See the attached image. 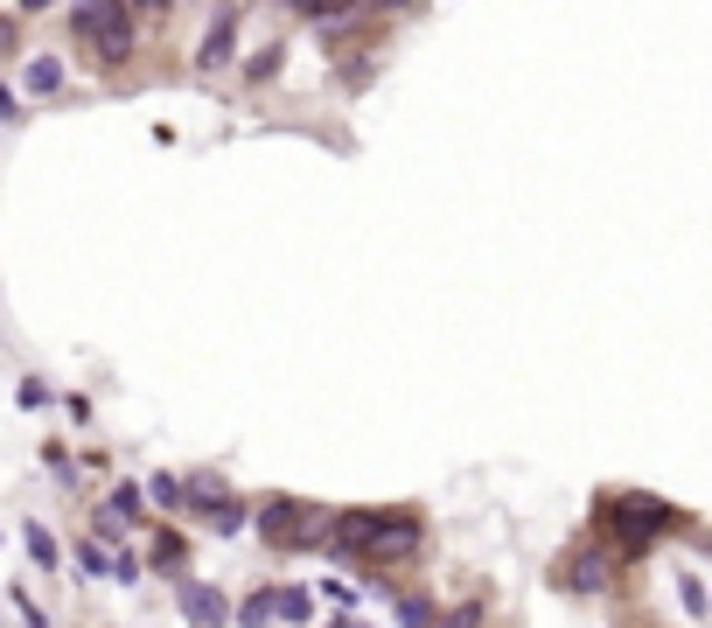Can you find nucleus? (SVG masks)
<instances>
[{"label":"nucleus","mask_w":712,"mask_h":628,"mask_svg":"<svg viewBox=\"0 0 712 628\" xmlns=\"http://www.w3.org/2000/svg\"><path fill=\"white\" fill-rule=\"evenodd\" d=\"M587 538L608 544L622 566L650 559L664 538H684V544H699V552L712 544L705 523H699L692 510H677V503H664V495H650V489H601V495H594V531H587Z\"/></svg>","instance_id":"nucleus-1"},{"label":"nucleus","mask_w":712,"mask_h":628,"mask_svg":"<svg viewBox=\"0 0 712 628\" xmlns=\"http://www.w3.org/2000/svg\"><path fill=\"white\" fill-rule=\"evenodd\" d=\"M70 42H77V57H85V70L119 77L140 57V21H134L126 0H70Z\"/></svg>","instance_id":"nucleus-2"},{"label":"nucleus","mask_w":712,"mask_h":628,"mask_svg":"<svg viewBox=\"0 0 712 628\" xmlns=\"http://www.w3.org/2000/svg\"><path fill=\"white\" fill-rule=\"evenodd\" d=\"M252 523H259V538H266V552H280V559L322 552V538H329V510L294 495V489H266L252 503Z\"/></svg>","instance_id":"nucleus-3"},{"label":"nucleus","mask_w":712,"mask_h":628,"mask_svg":"<svg viewBox=\"0 0 712 628\" xmlns=\"http://www.w3.org/2000/svg\"><path fill=\"white\" fill-rule=\"evenodd\" d=\"M615 572H622V559L608 552V544H573V552H559V559H552V572H545V580L552 587H559V593H573V600H594V593H608L615 587Z\"/></svg>","instance_id":"nucleus-4"},{"label":"nucleus","mask_w":712,"mask_h":628,"mask_svg":"<svg viewBox=\"0 0 712 628\" xmlns=\"http://www.w3.org/2000/svg\"><path fill=\"white\" fill-rule=\"evenodd\" d=\"M245 14L252 8H237V0H217L203 21V36H196V70H231L237 63V42H245Z\"/></svg>","instance_id":"nucleus-5"},{"label":"nucleus","mask_w":712,"mask_h":628,"mask_svg":"<svg viewBox=\"0 0 712 628\" xmlns=\"http://www.w3.org/2000/svg\"><path fill=\"white\" fill-rule=\"evenodd\" d=\"M175 615H182V628H231V593L217 580L182 572V580H175Z\"/></svg>","instance_id":"nucleus-6"},{"label":"nucleus","mask_w":712,"mask_h":628,"mask_svg":"<svg viewBox=\"0 0 712 628\" xmlns=\"http://www.w3.org/2000/svg\"><path fill=\"white\" fill-rule=\"evenodd\" d=\"M140 566H154L162 580H182V572H189V538H182L175 517H154L147 523V559Z\"/></svg>","instance_id":"nucleus-7"},{"label":"nucleus","mask_w":712,"mask_h":628,"mask_svg":"<svg viewBox=\"0 0 712 628\" xmlns=\"http://www.w3.org/2000/svg\"><path fill=\"white\" fill-rule=\"evenodd\" d=\"M70 91V70H64V57H29L21 63V85H14V98H36V105H49V98H64Z\"/></svg>","instance_id":"nucleus-8"},{"label":"nucleus","mask_w":712,"mask_h":628,"mask_svg":"<svg viewBox=\"0 0 712 628\" xmlns=\"http://www.w3.org/2000/svg\"><path fill=\"white\" fill-rule=\"evenodd\" d=\"M98 510L113 517L119 531H147V523H154V510H147V495H140V482H113V495H105Z\"/></svg>","instance_id":"nucleus-9"},{"label":"nucleus","mask_w":712,"mask_h":628,"mask_svg":"<svg viewBox=\"0 0 712 628\" xmlns=\"http://www.w3.org/2000/svg\"><path fill=\"white\" fill-rule=\"evenodd\" d=\"M280 70H286V36H273L266 49H252V57L237 63V77H245V91H266V85H280Z\"/></svg>","instance_id":"nucleus-10"},{"label":"nucleus","mask_w":712,"mask_h":628,"mask_svg":"<svg viewBox=\"0 0 712 628\" xmlns=\"http://www.w3.org/2000/svg\"><path fill=\"white\" fill-rule=\"evenodd\" d=\"M21 552H29V566H36V572H64V544H57V531H49L42 517L21 523Z\"/></svg>","instance_id":"nucleus-11"},{"label":"nucleus","mask_w":712,"mask_h":628,"mask_svg":"<svg viewBox=\"0 0 712 628\" xmlns=\"http://www.w3.org/2000/svg\"><path fill=\"white\" fill-rule=\"evenodd\" d=\"M391 621H399V628H433L440 621V600L419 593V587H399V593H391Z\"/></svg>","instance_id":"nucleus-12"},{"label":"nucleus","mask_w":712,"mask_h":628,"mask_svg":"<svg viewBox=\"0 0 712 628\" xmlns=\"http://www.w3.org/2000/svg\"><path fill=\"white\" fill-rule=\"evenodd\" d=\"M64 566H70V580H113V552H105L98 538H77L64 552Z\"/></svg>","instance_id":"nucleus-13"},{"label":"nucleus","mask_w":712,"mask_h":628,"mask_svg":"<svg viewBox=\"0 0 712 628\" xmlns=\"http://www.w3.org/2000/svg\"><path fill=\"white\" fill-rule=\"evenodd\" d=\"M140 495H147L154 517H175L182 523V475H175V468H154V475L140 482Z\"/></svg>","instance_id":"nucleus-14"},{"label":"nucleus","mask_w":712,"mask_h":628,"mask_svg":"<svg viewBox=\"0 0 712 628\" xmlns=\"http://www.w3.org/2000/svg\"><path fill=\"white\" fill-rule=\"evenodd\" d=\"M273 621H280V628H308V621H314V593L294 587V580H280V587H273Z\"/></svg>","instance_id":"nucleus-15"},{"label":"nucleus","mask_w":712,"mask_h":628,"mask_svg":"<svg viewBox=\"0 0 712 628\" xmlns=\"http://www.w3.org/2000/svg\"><path fill=\"white\" fill-rule=\"evenodd\" d=\"M231 628H280L273 621V587H252L245 600H231Z\"/></svg>","instance_id":"nucleus-16"},{"label":"nucleus","mask_w":712,"mask_h":628,"mask_svg":"<svg viewBox=\"0 0 712 628\" xmlns=\"http://www.w3.org/2000/svg\"><path fill=\"white\" fill-rule=\"evenodd\" d=\"M677 608H684V621H712V593H705V580L699 572H677Z\"/></svg>","instance_id":"nucleus-17"},{"label":"nucleus","mask_w":712,"mask_h":628,"mask_svg":"<svg viewBox=\"0 0 712 628\" xmlns=\"http://www.w3.org/2000/svg\"><path fill=\"white\" fill-rule=\"evenodd\" d=\"M482 621H489V600H482V593H468V600H455V608H440L433 628H482Z\"/></svg>","instance_id":"nucleus-18"},{"label":"nucleus","mask_w":712,"mask_h":628,"mask_svg":"<svg viewBox=\"0 0 712 628\" xmlns=\"http://www.w3.org/2000/svg\"><path fill=\"white\" fill-rule=\"evenodd\" d=\"M57 482H77V454H70V440H42V454H36Z\"/></svg>","instance_id":"nucleus-19"},{"label":"nucleus","mask_w":712,"mask_h":628,"mask_svg":"<svg viewBox=\"0 0 712 628\" xmlns=\"http://www.w3.org/2000/svg\"><path fill=\"white\" fill-rule=\"evenodd\" d=\"M113 580H119V587H140V580H147V566H140L134 544H113Z\"/></svg>","instance_id":"nucleus-20"},{"label":"nucleus","mask_w":712,"mask_h":628,"mask_svg":"<svg viewBox=\"0 0 712 628\" xmlns=\"http://www.w3.org/2000/svg\"><path fill=\"white\" fill-rule=\"evenodd\" d=\"M14 405H21V412H49V405H57V391H49L42 377H21V384H14Z\"/></svg>","instance_id":"nucleus-21"},{"label":"nucleus","mask_w":712,"mask_h":628,"mask_svg":"<svg viewBox=\"0 0 712 628\" xmlns=\"http://www.w3.org/2000/svg\"><path fill=\"white\" fill-rule=\"evenodd\" d=\"M14 615H21V628H49V615H42V600H36L29 587H14Z\"/></svg>","instance_id":"nucleus-22"},{"label":"nucleus","mask_w":712,"mask_h":628,"mask_svg":"<svg viewBox=\"0 0 712 628\" xmlns=\"http://www.w3.org/2000/svg\"><path fill=\"white\" fill-rule=\"evenodd\" d=\"M363 8H371V14H391V21H406V14L427 8V0H363Z\"/></svg>","instance_id":"nucleus-23"},{"label":"nucleus","mask_w":712,"mask_h":628,"mask_svg":"<svg viewBox=\"0 0 712 628\" xmlns=\"http://www.w3.org/2000/svg\"><path fill=\"white\" fill-rule=\"evenodd\" d=\"M134 8V21H168V8H182V0H126Z\"/></svg>","instance_id":"nucleus-24"},{"label":"nucleus","mask_w":712,"mask_h":628,"mask_svg":"<svg viewBox=\"0 0 712 628\" xmlns=\"http://www.w3.org/2000/svg\"><path fill=\"white\" fill-rule=\"evenodd\" d=\"M0 126H21V98H14L8 77H0Z\"/></svg>","instance_id":"nucleus-25"},{"label":"nucleus","mask_w":712,"mask_h":628,"mask_svg":"<svg viewBox=\"0 0 712 628\" xmlns=\"http://www.w3.org/2000/svg\"><path fill=\"white\" fill-rule=\"evenodd\" d=\"M70 419H77V426H91V399H85V391H70V399H57Z\"/></svg>","instance_id":"nucleus-26"},{"label":"nucleus","mask_w":712,"mask_h":628,"mask_svg":"<svg viewBox=\"0 0 712 628\" xmlns=\"http://www.w3.org/2000/svg\"><path fill=\"white\" fill-rule=\"evenodd\" d=\"M77 468H91V475H113V454H105V448H85V454H77Z\"/></svg>","instance_id":"nucleus-27"},{"label":"nucleus","mask_w":712,"mask_h":628,"mask_svg":"<svg viewBox=\"0 0 712 628\" xmlns=\"http://www.w3.org/2000/svg\"><path fill=\"white\" fill-rule=\"evenodd\" d=\"M14 42H21V21H14V14H0V57H14Z\"/></svg>","instance_id":"nucleus-28"},{"label":"nucleus","mask_w":712,"mask_h":628,"mask_svg":"<svg viewBox=\"0 0 712 628\" xmlns=\"http://www.w3.org/2000/svg\"><path fill=\"white\" fill-rule=\"evenodd\" d=\"M57 0H14V21H29V14H49Z\"/></svg>","instance_id":"nucleus-29"},{"label":"nucleus","mask_w":712,"mask_h":628,"mask_svg":"<svg viewBox=\"0 0 712 628\" xmlns=\"http://www.w3.org/2000/svg\"><path fill=\"white\" fill-rule=\"evenodd\" d=\"M237 8H252V0H237Z\"/></svg>","instance_id":"nucleus-30"}]
</instances>
